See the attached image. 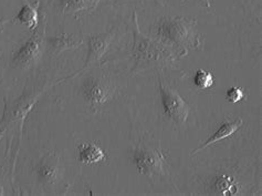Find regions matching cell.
I'll list each match as a JSON object with an SVG mask.
<instances>
[{
	"mask_svg": "<svg viewBox=\"0 0 262 196\" xmlns=\"http://www.w3.org/2000/svg\"><path fill=\"white\" fill-rule=\"evenodd\" d=\"M157 40L182 52L202 47L197 31V19L190 17H163L156 27Z\"/></svg>",
	"mask_w": 262,
	"mask_h": 196,
	"instance_id": "cell-1",
	"label": "cell"
},
{
	"mask_svg": "<svg viewBox=\"0 0 262 196\" xmlns=\"http://www.w3.org/2000/svg\"><path fill=\"white\" fill-rule=\"evenodd\" d=\"M133 28V48L132 57L134 66L132 71H140L151 64L160 62H173L175 60V50L171 47L161 43L160 40L145 36L141 29L137 20L136 12L134 13Z\"/></svg>",
	"mask_w": 262,
	"mask_h": 196,
	"instance_id": "cell-2",
	"label": "cell"
},
{
	"mask_svg": "<svg viewBox=\"0 0 262 196\" xmlns=\"http://www.w3.org/2000/svg\"><path fill=\"white\" fill-rule=\"evenodd\" d=\"M81 94L94 111L106 104L115 95V87L112 81L104 76L90 75L82 82Z\"/></svg>",
	"mask_w": 262,
	"mask_h": 196,
	"instance_id": "cell-3",
	"label": "cell"
},
{
	"mask_svg": "<svg viewBox=\"0 0 262 196\" xmlns=\"http://www.w3.org/2000/svg\"><path fill=\"white\" fill-rule=\"evenodd\" d=\"M161 101L165 114L178 125L186 123L190 112L189 104L186 102L177 91L171 89L160 76Z\"/></svg>",
	"mask_w": 262,
	"mask_h": 196,
	"instance_id": "cell-4",
	"label": "cell"
},
{
	"mask_svg": "<svg viewBox=\"0 0 262 196\" xmlns=\"http://www.w3.org/2000/svg\"><path fill=\"white\" fill-rule=\"evenodd\" d=\"M133 162L137 172L147 178L165 174V158L163 153L148 146H137L133 153Z\"/></svg>",
	"mask_w": 262,
	"mask_h": 196,
	"instance_id": "cell-5",
	"label": "cell"
},
{
	"mask_svg": "<svg viewBox=\"0 0 262 196\" xmlns=\"http://www.w3.org/2000/svg\"><path fill=\"white\" fill-rule=\"evenodd\" d=\"M46 32V26L42 30L36 31L32 36L20 47L12 55V65L16 68L26 69L32 66L36 62L41 53V45H42L43 34Z\"/></svg>",
	"mask_w": 262,
	"mask_h": 196,
	"instance_id": "cell-6",
	"label": "cell"
},
{
	"mask_svg": "<svg viewBox=\"0 0 262 196\" xmlns=\"http://www.w3.org/2000/svg\"><path fill=\"white\" fill-rule=\"evenodd\" d=\"M115 36V30L112 29L106 33H101V34H92V36L89 37V45H88V55L85 59V64L82 67L78 72H75L73 76L79 74L80 72L84 71V70L89 69L90 67L94 66L95 64L104 57L105 53L107 52L110 45H111L112 40Z\"/></svg>",
	"mask_w": 262,
	"mask_h": 196,
	"instance_id": "cell-7",
	"label": "cell"
},
{
	"mask_svg": "<svg viewBox=\"0 0 262 196\" xmlns=\"http://www.w3.org/2000/svg\"><path fill=\"white\" fill-rule=\"evenodd\" d=\"M63 174V165L56 153H47V155L36 166L38 181L43 186L56 185Z\"/></svg>",
	"mask_w": 262,
	"mask_h": 196,
	"instance_id": "cell-8",
	"label": "cell"
},
{
	"mask_svg": "<svg viewBox=\"0 0 262 196\" xmlns=\"http://www.w3.org/2000/svg\"><path fill=\"white\" fill-rule=\"evenodd\" d=\"M82 44H83V38L70 33H61L46 38L47 51L50 54H60L67 50H73L81 47Z\"/></svg>",
	"mask_w": 262,
	"mask_h": 196,
	"instance_id": "cell-9",
	"label": "cell"
},
{
	"mask_svg": "<svg viewBox=\"0 0 262 196\" xmlns=\"http://www.w3.org/2000/svg\"><path fill=\"white\" fill-rule=\"evenodd\" d=\"M243 124H244L243 119H236V120H233V121L223 122L222 125H220V127L218 128V130L215 133H212V135L208 140H207L205 143H203L201 146H198V148L192 150L191 154L194 155V154L207 149L208 146L215 144L219 141H222V140H225L227 138L233 135L234 133H236L241 127H243Z\"/></svg>",
	"mask_w": 262,
	"mask_h": 196,
	"instance_id": "cell-10",
	"label": "cell"
},
{
	"mask_svg": "<svg viewBox=\"0 0 262 196\" xmlns=\"http://www.w3.org/2000/svg\"><path fill=\"white\" fill-rule=\"evenodd\" d=\"M39 7L40 2L30 4L28 0H24V6L19 10L18 15L13 17V22H17L20 25L26 26L30 30H36L39 24Z\"/></svg>",
	"mask_w": 262,
	"mask_h": 196,
	"instance_id": "cell-11",
	"label": "cell"
},
{
	"mask_svg": "<svg viewBox=\"0 0 262 196\" xmlns=\"http://www.w3.org/2000/svg\"><path fill=\"white\" fill-rule=\"evenodd\" d=\"M79 161L84 164H95L105 160L106 155L98 144L93 142L81 143L78 148Z\"/></svg>",
	"mask_w": 262,
	"mask_h": 196,
	"instance_id": "cell-12",
	"label": "cell"
},
{
	"mask_svg": "<svg viewBox=\"0 0 262 196\" xmlns=\"http://www.w3.org/2000/svg\"><path fill=\"white\" fill-rule=\"evenodd\" d=\"M94 0H58L57 6L61 13H77L83 10L95 8Z\"/></svg>",
	"mask_w": 262,
	"mask_h": 196,
	"instance_id": "cell-13",
	"label": "cell"
},
{
	"mask_svg": "<svg viewBox=\"0 0 262 196\" xmlns=\"http://www.w3.org/2000/svg\"><path fill=\"white\" fill-rule=\"evenodd\" d=\"M215 190H216V193L224 194V195H228V194L233 195L239 192L236 181H234L233 178L229 177L228 174H222L220 177L216 179Z\"/></svg>",
	"mask_w": 262,
	"mask_h": 196,
	"instance_id": "cell-14",
	"label": "cell"
},
{
	"mask_svg": "<svg viewBox=\"0 0 262 196\" xmlns=\"http://www.w3.org/2000/svg\"><path fill=\"white\" fill-rule=\"evenodd\" d=\"M194 83L198 89L207 90L215 85V76H213L212 72H210V71L199 69L195 73Z\"/></svg>",
	"mask_w": 262,
	"mask_h": 196,
	"instance_id": "cell-15",
	"label": "cell"
},
{
	"mask_svg": "<svg viewBox=\"0 0 262 196\" xmlns=\"http://www.w3.org/2000/svg\"><path fill=\"white\" fill-rule=\"evenodd\" d=\"M245 92L244 90L239 87H231L228 89L226 93V99L230 103H238L241 100H244Z\"/></svg>",
	"mask_w": 262,
	"mask_h": 196,
	"instance_id": "cell-16",
	"label": "cell"
},
{
	"mask_svg": "<svg viewBox=\"0 0 262 196\" xmlns=\"http://www.w3.org/2000/svg\"><path fill=\"white\" fill-rule=\"evenodd\" d=\"M197 2H199V3H201L202 5L206 6L207 8H210V3H209V0H197Z\"/></svg>",
	"mask_w": 262,
	"mask_h": 196,
	"instance_id": "cell-17",
	"label": "cell"
},
{
	"mask_svg": "<svg viewBox=\"0 0 262 196\" xmlns=\"http://www.w3.org/2000/svg\"><path fill=\"white\" fill-rule=\"evenodd\" d=\"M0 195H4V190H3L2 185H0Z\"/></svg>",
	"mask_w": 262,
	"mask_h": 196,
	"instance_id": "cell-18",
	"label": "cell"
},
{
	"mask_svg": "<svg viewBox=\"0 0 262 196\" xmlns=\"http://www.w3.org/2000/svg\"><path fill=\"white\" fill-rule=\"evenodd\" d=\"M125 2H136V0H125Z\"/></svg>",
	"mask_w": 262,
	"mask_h": 196,
	"instance_id": "cell-19",
	"label": "cell"
},
{
	"mask_svg": "<svg viewBox=\"0 0 262 196\" xmlns=\"http://www.w3.org/2000/svg\"><path fill=\"white\" fill-rule=\"evenodd\" d=\"M94 2H95L96 4H99V2H100V0H94Z\"/></svg>",
	"mask_w": 262,
	"mask_h": 196,
	"instance_id": "cell-20",
	"label": "cell"
}]
</instances>
